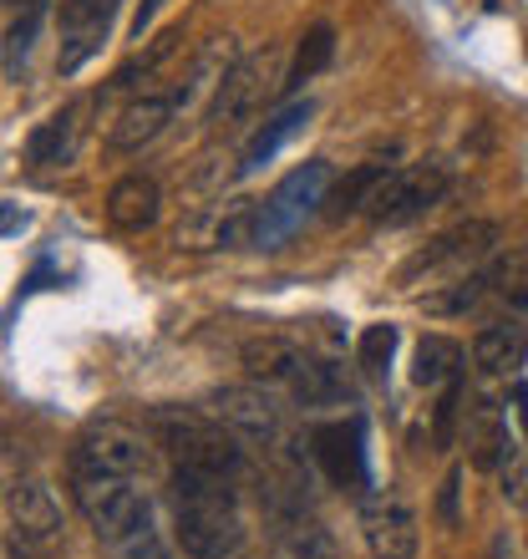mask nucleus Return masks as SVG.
<instances>
[{"instance_id": "f257e3e1", "label": "nucleus", "mask_w": 528, "mask_h": 559, "mask_svg": "<svg viewBox=\"0 0 528 559\" xmlns=\"http://www.w3.org/2000/svg\"><path fill=\"white\" fill-rule=\"evenodd\" d=\"M72 499L112 559H173V549H168V539H163V530H158V509L147 499L143 478H132V473L72 468Z\"/></svg>"}, {"instance_id": "f03ea898", "label": "nucleus", "mask_w": 528, "mask_h": 559, "mask_svg": "<svg viewBox=\"0 0 528 559\" xmlns=\"http://www.w3.org/2000/svg\"><path fill=\"white\" fill-rule=\"evenodd\" d=\"M173 534L183 555L193 559H229L244 545L235 478L199 468H173Z\"/></svg>"}, {"instance_id": "7ed1b4c3", "label": "nucleus", "mask_w": 528, "mask_h": 559, "mask_svg": "<svg viewBox=\"0 0 528 559\" xmlns=\"http://www.w3.org/2000/svg\"><path fill=\"white\" fill-rule=\"evenodd\" d=\"M153 442L173 457V468L239 478V463H244V442L219 417H204V413H193V407H158L153 413Z\"/></svg>"}, {"instance_id": "20e7f679", "label": "nucleus", "mask_w": 528, "mask_h": 559, "mask_svg": "<svg viewBox=\"0 0 528 559\" xmlns=\"http://www.w3.org/2000/svg\"><path fill=\"white\" fill-rule=\"evenodd\" d=\"M325 183H331L325 163H300L290 178H279V189L254 209V245L260 250H279L295 229H305L310 214L325 209Z\"/></svg>"}, {"instance_id": "39448f33", "label": "nucleus", "mask_w": 528, "mask_h": 559, "mask_svg": "<svg viewBox=\"0 0 528 559\" xmlns=\"http://www.w3.org/2000/svg\"><path fill=\"white\" fill-rule=\"evenodd\" d=\"M279 87H285V82H279V51L264 46V51H254V57H239L235 67L219 76L214 97H208V122L229 133V128H239V122H250Z\"/></svg>"}, {"instance_id": "423d86ee", "label": "nucleus", "mask_w": 528, "mask_h": 559, "mask_svg": "<svg viewBox=\"0 0 528 559\" xmlns=\"http://www.w3.org/2000/svg\"><path fill=\"white\" fill-rule=\"evenodd\" d=\"M447 193V163H417V168H386V178L371 193L367 214L386 229H401V224L422 219L432 204H442Z\"/></svg>"}, {"instance_id": "0eeeda50", "label": "nucleus", "mask_w": 528, "mask_h": 559, "mask_svg": "<svg viewBox=\"0 0 528 559\" xmlns=\"http://www.w3.org/2000/svg\"><path fill=\"white\" fill-rule=\"evenodd\" d=\"M122 0H61V15H57V72L61 76H76L87 67L103 41L112 36V21H118Z\"/></svg>"}, {"instance_id": "6e6552de", "label": "nucleus", "mask_w": 528, "mask_h": 559, "mask_svg": "<svg viewBox=\"0 0 528 559\" xmlns=\"http://www.w3.org/2000/svg\"><path fill=\"white\" fill-rule=\"evenodd\" d=\"M72 468L132 473V478H143L147 473V438L132 423H118V417L87 423L82 438L72 442Z\"/></svg>"}, {"instance_id": "1a4fd4ad", "label": "nucleus", "mask_w": 528, "mask_h": 559, "mask_svg": "<svg viewBox=\"0 0 528 559\" xmlns=\"http://www.w3.org/2000/svg\"><path fill=\"white\" fill-rule=\"evenodd\" d=\"M310 453H315V463H321V473L331 478L336 488H346V493H356V499H367L371 488V473H367V432H361V423H325L310 432Z\"/></svg>"}, {"instance_id": "9d476101", "label": "nucleus", "mask_w": 528, "mask_h": 559, "mask_svg": "<svg viewBox=\"0 0 528 559\" xmlns=\"http://www.w3.org/2000/svg\"><path fill=\"white\" fill-rule=\"evenodd\" d=\"M361 534L376 559H411L417 555V514L396 488H376L361 499Z\"/></svg>"}, {"instance_id": "9b49d317", "label": "nucleus", "mask_w": 528, "mask_h": 559, "mask_svg": "<svg viewBox=\"0 0 528 559\" xmlns=\"http://www.w3.org/2000/svg\"><path fill=\"white\" fill-rule=\"evenodd\" d=\"M214 417H219L239 442H250V448L279 442V407H275V397H269V386H260V382L219 386V392H214Z\"/></svg>"}, {"instance_id": "f8f14e48", "label": "nucleus", "mask_w": 528, "mask_h": 559, "mask_svg": "<svg viewBox=\"0 0 528 559\" xmlns=\"http://www.w3.org/2000/svg\"><path fill=\"white\" fill-rule=\"evenodd\" d=\"M178 87H143L132 92V103L118 112V122L107 128V147L112 153H143L153 138L178 118Z\"/></svg>"}, {"instance_id": "ddd939ff", "label": "nucleus", "mask_w": 528, "mask_h": 559, "mask_svg": "<svg viewBox=\"0 0 528 559\" xmlns=\"http://www.w3.org/2000/svg\"><path fill=\"white\" fill-rule=\"evenodd\" d=\"M5 509H11V530L31 534V539H46V545H61V503L57 488L46 484L41 473H15L11 488H5Z\"/></svg>"}, {"instance_id": "4468645a", "label": "nucleus", "mask_w": 528, "mask_h": 559, "mask_svg": "<svg viewBox=\"0 0 528 559\" xmlns=\"http://www.w3.org/2000/svg\"><path fill=\"white\" fill-rule=\"evenodd\" d=\"M493 245H499V224L468 219V224H457V229H447V235H437L427 250L411 254L407 265H401V280H417L422 270H442V265H472V260H483Z\"/></svg>"}, {"instance_id": "2eb2a0df", "label": "nucleus", "mask_w": 528, "mask_h": 559, "mask_svg": "<svg viewBox=\"0 0 528 559\" xmlns=\"http://www.w3.org/2000/svg\"><path fill=\"white\" fill-rule=\"evenodd\" d=\"M463 442H468V463L483 473L503 468V457L514 453L508 417L493 397H472V407H463Z\"/></svg>"}, {"instance_id": "dca6fc26", "label": "nucleus", "mask_w": 528, "mask_h": 559, "mask_svg": "<svg viewBox=\"0 0 528 559\" xmlns=\"http://www.w3.org/2000/svg\"><path fill=\"white\" fill-rule=\"evenodd\" d=\"M158 214H163L158 178L128 174V178L112 183V193H107V219H112V229H122V235H143V229H153Z\"/></svg>"}, {"instance_id": "f3484780", "label": "nucleus", "mask_w": 528, "mask_h": 559, "mask_svg": "<svg viewBox=\"0 0 528 559\" xmlns=\"http://www.w3.org/2000/svg\"><path fill=\"white\" fill-rule=\"evenodd\" d=\"M528 356V325L524 321H493L472 336V361L488 371V377H508V371L524 367Z\"/></svg>"}, {"instance_id": "a211bd4d", "label": "nucleus", "mask_w": 528, "mask_h": 559, "mask_svg": "<svg viewBox=\"0 0 528 559\" xmlns=\"http://www.w3.org/2000/svg\"><path fill=\"white\" fill-rule=\"evenodd\" d=\"M82 112L76 107H61V112H51V118L31 133L26 143V158L31 168H67V163L76 158V138H82Z\"/></svg>"}, {"instance_id": "6ab92c4d", "label": "nucleus", "mask_w": 528, "mask_h": 559, "mask_svg": "<svg viewBox=\"0 0 528 559\" xmlns=\"http://www.w3.org/2000/svg\"><path fill=\"white\" fill-rule=\"evenodd\" d=\"M310 112H315V107H310V103L279 107L275 118H269V122H264V128H260V133L250 138V147H244V163H239V174H244V178H250V174H260L264 163L275 158L279 147L290 143V138H300V133H305V128H310Z\"/></svg>"}, {"instance_id": "aec40b11", "label": "nucleus", "mask_w": 528, "mask_h": 559, "mask_svg": "<svg viewBox=\"0 0 528 559\" xmlns=\"http://www.w3.org/2000/svg\"><path fill=\"white\" fill-rule=\"evenodd\" d=\"M269 514H275V530L295 559H336V545L321 530V519H310L300 503H275Z\"/></svg>"}, {"instance_id": "412c9836", "label": "nucleus", "mask_w": 528, "mask_h": 559, "mask_svg": "<svg viewBox=\"0 0 528 559\" xmlns=\"http://www.w3.org/2000/svg\"><path fill=\"white\" fill-rule=\"evenodd\" d=\"M290 392L300 407H336V402H346V377L321 356L300 352V361L290 371Z\"/></svg>"}, {"instance_id": "4be33fe9", "label": "nucleus", "mask_w": 528, "mask_h": 559, "mask_svg": "<svg viewBox=\"0 0 528 559\" xmlns=\"http://www.w3.org/2000/svg\"><path fill=\"white\" fill-rule=\"evenodd\" d=\"M386 178V163H367V168H356V174H346L336 183V189L325 193V219L340 224V219H351V214H361V209L371 204V193H376V183Z\"/></svg>"}, {"instance_id": "5701e85b", "label": "nucleus", "mask_w": 528, "mask_h": 559, "mask_svg": "<svg viewBox=\"0 0 528 559\" xmlns=\"http://www.w3.org/2000/svg\"><path fill=\"white\" fill-rule=\"evenodd\" d=\"M457 367H463V352L447 336H422L417 352H411V382L417 386H447L457 377Z\"/></svg>"}, {"instance_id": "b1692460", "label": "nucleus", "mask_w": 528, "mask_h": 559, "mask_svg": "<svg viewBox=\"0 0 528 559\" xmlns=\"http://www.w3.org/2000/svg\"><path fill=\"white\" fill-rule=\"evenodd\" d=\"M295 361H300V346H290L285 336H260V341H244V367H250L254 382H290Z\"/></svg>"}, {"instance_id": "393cba45", "label": "nucleus", "mask_w": 528, "mask_h": 559, "mask_svg": "<svg viewBox=\"0 0 528 559\" xmlns=\"http://www.w3.org/2000/svg\"><path fill=\"white\" fill-rule=\"evenodd\" d=\"M483 275L488 290L499 295L508 310H528V250H499Z\"/></svg>"}, {"instance_id": "a878e982", "label": "nucleus", "mask_w": 528, "mask_h": 559, "mask_svg": "<svg viewBox=\"0 0 528 559\" xmlns=\"http://www.w3.org/2000/svg\"><path fill=\"white\" fill-rule=\"evenodd\" d=\"M178 46H183V31H163V36H158L153 46H147L143 57H132L128 67H122L118 76H112V92H128V87H132V92H143L147 82L158 76L163 61H173V57H178Z\"/></svg>"}, {"instance_id": "bb28decb", "label": "nucleus", "mask_w": 528, "mask_h": 559, "mask_svg": "<svg viewBox=\"0 0 528 559\" xmlns=\"http://www.w3.org/2000/svg\"><path fill=\"white\" fill-rule=\"evenodd\" d=\"M331 57H336V31L321 21V26H310L305 36H300V46H295V67H290V76H285V87H300L310 76H321L325 67H331Z\"/></svg>"}, {"instance_id": "cd10ccee", "label": "nucleus", "mask_w": 528, "mask_h": 559, "mask_svg": "<svg viewBox=\"0 0 528 559\" xmlns=\"http://www.w3.org/2000/svg\"><path fill=\"white\" fill-rule=\"evenodd\" d=\"M41 15H46V0H21V11H15L11 31H5V72L11 76H21V67H26L36 31H41Z\"/></svg>"}, {"instance_id": "c85d7f7f", "label": "nucleus", "mask_w": 528, "mask_h": 559, "mask_svg": "<svg viewBox=\"0 0 528 559\" xmlns=\"http://www.w3.org/2000/svg\"><path fill=\"white\" fill-rule=\"evenodd\" d=\"M483 295H488V275H468V280H453L447 290L422 295V310H432V316H468Z\"/></svg>"}, {"instance_id": "c756f323", "label": "nucleus", "mask_w": 528, "mask_h": 559, "mask_svg": "<svg viewBox=\"0 0 528 559\" xmlns=\"http://www.w3.org/2000/svg\"><path fill=\"white\" fill-rule=\"evenodd\" d=\"M356 356H361V367H367L371 377H382L396 356V325H367L361 341H356Z\"/></svg>"}, {"instance_id": "7c9ffc66", "label": "nucleus", "mask_w": 528, "mask_h": 559, "mask_svg": "<svg viewBox=\"0 0 528 559\" xmlns=\"http://www.w3.org/2000/svg\"><path fill=\"white\" fill-rule=\"evenodd\" d=\"M457 417H463V382H447L442 386V402H437V417H432V448H453V432H457Z\"/></svg>"}, {"instance_id": "2f4dec72", "label": "nucleus", "mask_w": 528, "mask_h": 559, "mask_svg": "<svg viewBox=\"0 0 528 559\" xmlns=\"http://www.w3.org/2000/svg\"><path fill=\"white\" fill-rule=\"evenodd\" d=\"M503 493H508V503H518V509H528V453L514 442V453L503 457Z\"/></svg>"}, {"instance_id": "473e14b6", "label": "nucleus", "mask_w": 528, "mask_h": 559, "mask_svg": "<svg viewBox=\"0 0 528 559\" xmlns=\"http://www.w3.org/2000/svg\"><path fill=\"white\" fill-rule=\"evenodd\" d=\"M11 559H61V545H46V539L11 530Z\"/></svg>"}, {"instance_id": "72a5a7b5", "label": "nucleus", "mask_w": 528, "mask_h": 559, "mask_svg": "<svg viewBox=\"0 0 528 559\" xmlns=\"http://www.w3.org/2000/svg\"><path fill=\"white\" fill-rule=\"evenodd\" d=\"M457 488H463V473H447V484H442V499H437V514H442V524L453 530L457 524Z\"/></svg>"}, {"instance_id": "f704fd0d", "label": "nucleus", "mask_w": 528, "mask_h": 559, "mask_svg": "<svg viewBox=\"0 0 528 559\" xmlns=\"http://www.w3.org/2000/svg\"><path fill=\"white\" fill-rule=\"evenodd\" d=\"M158 5H163V0H143V5H137V21H132V31H137V36H143V31H147V21L158 15Z\"/></svg>"}, {"instance_id": "c9c22d12", "label": "nucleus", "mask_w": 528, "mask_h": 559, "mask_svg": "<svg viewBox=\"0 0 528 559\" xmlns=\"http://www.w3.org/2000/svg\"><path fill=\"white\" fill-rule=\"evenodd\" d=\"M21 224H26V214H15V209L0 204V235H11V229H21Z\"/></svg>"}, {"instance_id": "e433bc0d", "label": "nucleus", "mask_w": 528, "mask_h": 559, "mask_svg": "<svg viewBox=\"0 0 528 559\" xmlns=\"http://www.w3.org/2000/svg\"><path fill=\"white\" fill-rule=\"evenodd\" d=\"M518 413H524V432H528V386H518Z\"/></svg>"}, {"instance_id": "4c0bfd02", "label": "nucleus", "mask_w": 528, "mask_h": 559, "mask_svg": "<svg viewBox=\"0 0 528 559\" xmlns=\"http://www.w3.org/2000/svg\"><path fill=\"white\" fill-rule=\"evenodd\" d=\"M5 5H21V0H5Z\"/></svg>"}]
</instances>
